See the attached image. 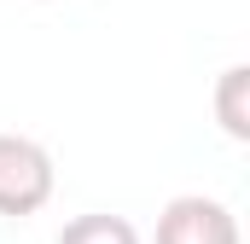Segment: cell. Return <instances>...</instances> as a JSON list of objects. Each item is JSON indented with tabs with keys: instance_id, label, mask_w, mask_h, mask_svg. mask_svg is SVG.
Masks as SVG:
<instances>
[{
	"instance_id": "1",
	"label": "cell",
	"mask_w": 250,
	"mask_h": 244,
	"mask_svg": "<svg viewBox=\"0 0 250 244\" xmlns=\"http://www.w3.org/2000/svg\"><path fill=\"white\" fill-rule=\"evenodd\" d=\"M47 198H53V157L23 134H0V215H35Z\"/></svg>"
},
{
	"instance_id": "2",
	"label": "cell",
	"mask_w": 250,
	"mask_h": 244,
	"mask_svg": "<svg viewBox=\"0 0 250 244\" xmlns=\"http://www.w3.org/2000/svg\"><path fill=\"white\" fill-rule=\"evenodd\" d=\"M157 244H239V221L215 198H175L157 215Z\"/></svg>"
},
{
	"instance_id": "3",
	"label": "cell",
	"mask_w": 250,
	"mask_h": 244,
	"mask_svg": "<svg viewBox=\"0 0 250 244\" xmlns=\"http://www.w3.org/2000/svg\"><path fill=\"white\" fill-rule=\"evenodd\" d=\"M245 87H250V70H245V64L221 70V87H215V117H221V128H227L233 140H250V111H245Z\"/></svg>"
},
{
	"instance_id": "4",
	"label": "cell",
	"mask_w": 250,
	"mask_h": 244,
	"mask_svg": "<svg viewBox=\"0 0 250 244\" xmlns=\"http://www.w3.org/2000/svg\"><path fill=\"white\" fill-rule=\"evenodd\" d=\"M59 244H140L123 215H76L59 233Z\"/></svg>"
}]
</instances>
